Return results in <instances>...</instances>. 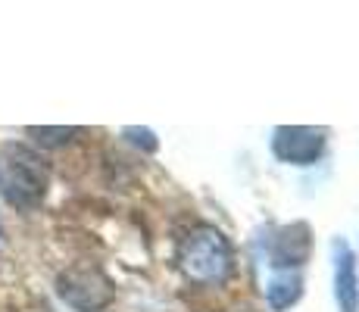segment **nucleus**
<instances>
[{
	"instance_id": "obj_5",
	"label": "nucleus",
	"mask_w": 359,
	"mask_h": 312,
	"mask_svg": "<svg viewBox=\"0 0 359 312\" xmlns=\"http://www.w3.org/2000/svg\"><path fill=\"white\" fill-rule=\"evenodd\" d=\"M334 294L341 303V312L359 309V287H356V259L344 240L334 244Z\"/></svg>"
},
{
	"instance_id": "obj_9",
	"label": "nucleus",
	"mask_w": 359,
	"mask_h": 312,
	"mask_svg": "<svg viewBox=\"0 0 359 312\" xmlns=\"http://www.w3.org/2000/svg\"><path fill=\"white\" fill-rule=\"evenodd\" d=\"M0 240H4V231H0Z\"/></svg>"
},
{
	"instance_id": "obj_2",
	"label": "nucleus",
	"mask_w": 359,
	"mask_h": 312,
	"mask_svg": "<svg viewBox=\"0 0 359 312\" xmlns=\"http://www.w3.org/2000/svg\"><path fill=\"white\" fill-rule=\"evenodd\" d=\"M178 266L197 284H222L231 275V247L212 225H197L178 247Z\"/></svg>"
},
{
	"instance_id": "obj_7",
	"label": "nucleus",
	"mask_w": 359,
	"mask_h": 312,
	"mask_svg": "<svg viewBox=\"0 0 359 312\" xmlns=\"http://www.w3.org/2000/svg\"><path fill=\"white\" fill-rule=\"evenodd\" d=\"M300 290H303L300 275L291 272V269H278L272 275V281L266 284V300L272 309H287L291 303L300 300Z\"/></svg>"
},
{
	"instance_id": "obj_4",
	"label": "nucleus",
	"mask_w": 359,
	"mask_h": 312,
	"mask_svg": "<svg viewBox=\"0 0 359 312\" xmlns=\"http://www.w3.org/2000/svg\"><path fill=\"white\" fill-rule=\"evenodd\" d=\"M275 156L285 159V163H294V165H306V163H316L325 147V131L319 128H278L275 131Z\"/></svg>"
},
{
	"instance_id": "obj_1",
	"label": "nucleus",
	"mask_w": 359,
	"mask_h": 312,
	"mask_svg": "<svg viewBox=\"0 0 359 312\" xmlns=\"http://www.w3.org/2000/svg\"><path fill=\"white\" fill-rule=\"evenodd\" d=\"M50 184V169L44 156L25 144H4L0 147V194L16 210H32L44 200Z\"/></svg>"
},
{
	"instance_id": "obj_3",
	"label": "nucleus",
	"mask_w": 359,
	"mask_h": 312,
	"mask_svg": "<svg viewBox=\"0 0 359 312\" xmlns=\"http://www.w3.org/2000/svg\"><path fill=\"white\" fill-rule=\"evenodd\" d=\"M57 294L63 297L72 309L79 312H97L113 300V281L100 272L97 266H72L57 278Z\"/></svg>"
},
{
	"instance_id": "obj_6",
	"label": "nucleus",
	"mask_w": 359,
	"mask_h": 312,
	"mask_svg": "<svg viewBox=\"0 0 359 312\" xmlns=\"http://www.w3.org/2000/svg\"><path fill=\"white\" fill-rule=\"evenodd\" d=\"M309 256V228L306 225H291L281 231V238L275 240V266L291 269L300 266Z\"/></svg>"
},
{
	"instance_id": "obj_8",
	"label": "nucleus",
	"mask_w": 359,
	"mask_h": 312,
	"mask_svg": "<svg viewBox=\"0 0 359 312\" xmlns=\"http://www.w3.org/2000/svg\"><path fill=\"white\" fill-rule=\"evenodd\" d=\"M29 135L44 147H57V144H66L72 135H79V128H29Z\"/></svg>"
}]
</instances>
